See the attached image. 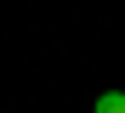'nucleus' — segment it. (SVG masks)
<instances>
[{
    "label": "nucleus",
    "instance_id": "obj_1",
    "mask_svg": "<svg viewBox=\"0 0 125 113\" xmlns=\"http://www.w3.org/2000/svg\"><path fill=\"white\" fill-rule=\"evenodd\" d=\"M91 113H125V90H102L91 102Z\"/></svg>",
    "mask_w": 125,
    "mask_h": 113
}]
</instances>
